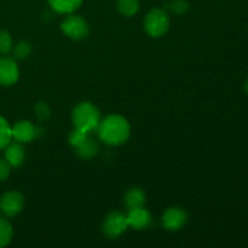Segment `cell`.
<instances>
[{"instance_id": "1", "label": "cell", "mask_w": 248, "mask_h": 248, "mask_svg": "<svg viewBox=\"0 0 248 248\" xmlns=\"http://www.w3.org/2000/svg\"><path fill=\"white\" fill-rule=\"evenodd\" d=\"M99 138L102 142L109 145H120L128 140L131 127L128 121L124 116L111 114L101 120L97 127Z\"/></svg>"}, {"instance_id": "2", "label": "cell", "mask_w": 248, "mask_h": 248, "mask_svg": "<svg viewBox=\"0 0 248 248\" xmlns=\"http://www.w3.org/2000/svg\"><path fill=\"white\" fill-rule=\"evenodd\" d=\"M72 121L74 127L80 128L85 132L90 133L96 131L101 123V113L90 102H82L78 104L72 111Z\"/></svg>"}, {"instance_id": "3", "label": "cell", "mask_w": 248, "mask_h": 248, "mask_svg": "<svg viewBox=\"0 0 248 248\" xmlns=\"http://www.w3.org/2000/svg\"><path fill=\"white\" fill-rule=\"evenodd\" d=\"M170 28V17L162 9H153L148 12L144 19V29L148 35L160 38L165 35Z\"/></svg>"}, {"instance_id": "4", "label": "cell", "mask_w": 248, "mask_h": 248, "mask_svg": "<svg viewBox=\"0 0 248 248\" xmlns=\"http://www.w3.org/2000/svg\"><path fill=\"white\" fill-rule=\"evenodd\" d=\"M63 34L74 40H82L87 38L90 33V27L86 19L78 15H70L61 24Z\"/></svg>"}, {"instance_id": "5", "label": "cell", "mask_w": 248, "mask_h": 248, "mask_svg": "<svg viewBox=\"0 0 248 248\" xmlns=\"http://www.w3.org/2000/svg\"><path fill=\"white\" fill-rule=\"evenodd\" d=\"M128 224L126 220V215L121 212H111L104 219L102 229H103L104 235L108 239H116L121 234L127 230Z\"/></svg>"}, {"instance_id": "6", "label": "cell", "mask_w": 248, "mask_h": 248, "mask_svg": "<svg viewBox=\"0 0 248 248\" xmlns=\"http://www.w3.org/2000/svg\"><path fill=\"white\" fill-rule=\"evenodd\" d=\"M24 198L18 191H7L0 198V210L6 217H15L22 211Z\"/></svg>"}, {"instance_id": "7", "label": "cell", "mask_w": 248, "mask_h": 248, "mask_svg": "<svg viewBox=\"0 0 248 248\" xmlns=\"http://www.w3.org/2000/svg\"><path fill=\"white\" fill-rule=\"evenodd\" d=\"M19 78V69L14 58L2 56L0 57V85L11 86L16 84Z\"/></svg>"}, {"instance_id": "8", "label": "cell", "mask_w": 248, "mask_h": 248, "mask_svg": "<svg viewBox=\"0 0 248 248\" xmlns=\"http://www.w3.org/2000/svg\"><path fill=\"white\" fill-rule=\"evenodd\" d=\"M186 219H188V216L183 208L171 207L165 211L164 216H162V224H164L165 229L176 232L184 227Z\"/></svg>"}, {"instance_id": "9", "label": "cell", "mask_w": 248, "mask_h": 248, "mask_svg": "<svg viewBox=\"0 0 248 248\" xmlns=\"http://www.w3.org/2000/svg\"><path fill=\"white\" fill-rule=\"evenodd\" d=\"M11 136L16 142L29 143L36 137L35 126H34L31 121H17V123L11 127Z\"/></svg>"}, {"instance_id": "10", "label": "cell", "mask_w": 248, "mask_h": 248, "mask_svg": "<svg viewBox=\"0 0 248 248\" xmlns=\"http://www.w3.org/2000/svg\"><path fill=\"white\" fill-rule=\"evenodd\" d=\"M126 220H127L128 227L136 230H142L149 227V224L152 223V216L147 210L140 207L128 211V213L126 215Z\"/></svg>"}, {"instance_id": "11", "label": "cell", "mask_w": 248, "mask_h": 248, "mask_svg": "<svg viewBox=\"0 0 248 248\" xmlns=\"http://www.w3.org/2000/svg\"><path fill=\"white\" fill-rule=\"evenodd\" d=\"M4 149L5 160H6L10 166L19 167L23 164L24 159H26V153H24V148L22 147L21 143L10 142Z\"/></svg>"}, {"instance_id": "12", "label": "cell", "mask_w": 248, "mask_h": 248, "mask_svg": "<svg viewBox=\"0 0 248 248\" xmlns=\"http://www.w3.org/2000/svg\"><path fill=\"white\" fill-rule=\"evenodd\" d=\"M125 206L130 210L143 207L145 203V193L140 188H131L125 195Z\"/></svg>"}, {"instance_id": "13", "label": "cell", "mask_w": 248, "mask_h": 248, "mask_svg": "<svg viewBox=\"0 0 248 248\" xmlns=\"http://www.w3.org/2000/svg\"><path fill=\"white\" fill-rule=\"evenodd\" d=\"M50 6L60 14H72L79 9L82 0H47Z\"/></svg>"}, {"instance_id": "14", "label": "cell", "mask_w": 248, "mask_h": 248, "mask_svg": "<svg viewBox=\"0 0 248 248\" xmlns=\"http://www.w3.org/2000/svg\"><path fill=\"white\" fill-rule=\"evenodd\" d=\"M74 150L75 153H77L78 156L81 157V159L84 160H89V159H92V157L96 156V155L98 154L99 147L98 144H97L96 140L87 137L86 140H85V142L82 143L81 145H79L78 148H75Z\"/></svg>"}, {"instance_id": "15", "label": "cell", "mask_w": 248, "mask_h": 248, "mask_svg": "<svg viewBox=\"0 0 248 248\" xmlns=\"http://www.w3.org/2000/svg\"><path fill=\"white\" fill-rule=\"evenodd\" d=\"M116 6L121 15L131 17L140 10V0H116Z\"/></svg>"}, {"instance_id": "16", "label": "cell", "mask_w": 248, "mask_h": 248, "mask_svg": "<svg viewBox=\"0 0 248 248\" xmlns=\"http://www.w3.org/2000/svg\"><path fill=\"white\" fill-rule=\"evenodd\" d=\"M14 230L7 219L0 217V247H5L11 242Z\"/></svg>"}, {"instance_id": "17", "label": "cell", "mask_w": 248, "mask_h": 248, "mask_svg": "<svg viewBox=\"0 0 248 248\" xmlns=\"http://www.w3.org/2000/svg\"><path fill=\"white\" fill-rule=\"evenodd\" d=\"M14 50V57L17 60H26L31 53V45L29 41L21 40L12 47Z\"/></svg>"}, {"instance_id": "18", "label": "cell", "mask_w": 248, "mask_h": 248, "mask_svg": "<svg viewBox=\"0 0 248 248\" xmlns=\"http://www.w3.org/2000/svg\"><path fill=\"white\" fill-rule=\"evenodd\" d=\"M11 140V126L2 116H0V149H4Z\"/></svg>"}, {"instance_id": "19", "label": "cell", "mask_w": 248, "mask_h": 248, "mask_svg": "<svg viewBox=\"0 0 248 248\" xmlns=\"http://www.w3.org/2000/svg\"><path fill=\"white\" fill-rule=\"evenodd\" d=\"M87 137H89V133L80 130V128L74 127V130H73L69 135V144L75 149V148H78L79 145H81Z\"/></svg>"}, {"instance_id": "20", "label": "cell", "mask_w": 248, "mask_h": 248, "mask_svg": "<svg viewBox=\"0 0 248 248\" xmlns=\"http://www.w3.org/2000/svg\"><path fill=\"white\" fill-rule=\"evenodd\" d=\"M14 47L12 44V38L10 33L4 29H0V53L1 55H6Z\"/></svg>"}, {"instance_id": "21", "label": "cell", "mask_w": 248, "mask_h": 248, "mask_svg": "<svg viewBox=\"0 0 248 248\" xmlns=\"http://www.w3.org/2000/svg\"><path fill=\"white\" fill-rule=\"evenodd\" d=\"M34 115L39 121H45L50 118L51 109L45 102H38L34 106Z\"/></svg>"}, {"instance_id": "22", "label": "cell", "mask_w": 248, "mask_h": 248, "mask_svg": "<svg viewBox=\"0 0 248 248\" xmlns=\"http://www.w3.org/2000/svg\"><path fill=\"white\" fill-rule=\"evenodd\" d=\"M167 9L176 15H183L188 11L189 4L186 0H171L167 4Z\"/></svg>"}, {"instance_id": "23", "label": "cell", "mask_w": 248, "mask_h": 248, "mask_svg": "<svg viewBox=\"0 0 248 248\" xmlns=\"http://www.w3.org/2000/svg\"><path fill=\"white\" fill-rule=\"evenodd\" d=\"M10 165L7 164L6 160L0 159V182L5 181L10 174Z\"/></svg>"}, {"instance_id": "24", "label": "cell", "mask_w": 248, "mask_h": 248, "mask_svg": "<svg viewBox=\"0 0 248 248\" xmlns=\"http://www.w3.org/2000/svg\"><path fill=\"white\" fill-rule=\"evenodd\" d=\"M245 90H246V92L248 93V80L246 81V84H245Z\"/></svg>"}]
</instances>
